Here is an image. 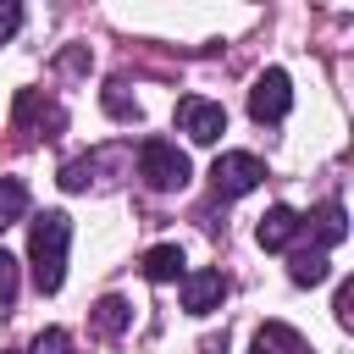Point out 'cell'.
I'll list each match as a JSON object with an SVG mask.
<instances>
[{
    "label": "cell",
    "instance_id": "obj_13",
    "mask_svg": "<svg viewBox=\"0 0 354 354\" xmlns=\"http://www.w3.org/2000/svg\"><path fill=\"white\" fill-rule=\"evenodd\" d=\"M28 122H44V127L55 133L66 116H61L55 105H39V94H33V88H22V94H17V127H28Z\"/></svg>",
    "mask_w": 354,
    "mask_h": 354
},
{
    "label": "cell",
    "instance_id": "obj_14",
    "mask_svg": "<svg viewBox=\"0 0 354 354\" xmlns=\"http://www.w3.org/2000/svg\"><path fill=\"white\" fill-rule=\"evenodd\" d=\"M326 271H332V266H326V254H321V249H299V254H293V266H288V277H293L299 288L326 282Z\"/></svg>",
    "mask_w": 354,
    "mask_h": 354
},
{
    "label": "cell",
    "instance_id": "obj_15",
    "mask_svg": "<svg viewBox=\"0 0 354 354\" xmlns=\"http://www.w3.org/2000/svg\"><path fill=\"white\" fill-rule=\"evenodd\" d=\"M28 354H77L72 348V332H61V326H44L39 337H33V348Z\"/></svg>",
    "mask_w": 354,
    "mask_h": 354
},
{
    "label": "cell",
    "instance_id": "obj_1",
    "mask_svg": "<svg viewBox=\"0 0 354 354\" xmlns=\"http://www.w3.org/2000/svg\"><path fill=\"white\" fill-rule=\"evenodd\" d=\"M66 243H72V216H61V210L33 216L28 266H33V288H39V293H55V288L66 282Z\"/></svg>",
    "mask_w": 354,
    "mask_h": 354
},
{
    "label": "cell",
    "instance_id": "obj_20",
    "mask_svg": "<svg viewBox=\"0 0 354 354\" xmlns=\"http://www.w3.org/2000/svg\"><path fill=\"white\" fill-rule=\"evenodd\" d=\"M0 354H17V348H0Z\"/></svg>",
    "mask_w": 354,
    "mask_h": 354
},
{
    "label": "cell",
    "instance_id": "obj_9",
    "mask_svg": "<svg viewBox=\"0 0 354 354\" xmlns=\"http://www.w3.org/2000/svg\"><path fill=\"white\" fill-rule=\"evenodd\" d=\"M310 232H315V249L326 254V249H337L343 238H348V216H343V205L337 199H326L315 216H310Z\"/></svg>",
    "mask_w": 354,
    "mask_h": 354
},
{
    "label": "cell",
    "instance_id": "obj_18",
    "mask_svg": "<svg viewBox=\"0 0 354 354\" xmlns=\"http://www.w3.org/2000/svg\"><path fill=\"white\" fill-rule=\"evenodd\" d=\"M17 28H22V6H17V0H0V44H6Z\"/></svg>",
    "mask_w": 354,
    "mask_h": 354
},
{
    "label": "cell",
    "instance_id": "obj_17",
    "mask_svg": "<svg viewBox=\"0 0 354 354\" xmlns=\"http://www.w3.org/2000/svg\"><path fill=\"white\" fill-rule=\"evenodd\" d=\"M11 299H17V260L0 249V310H6Z\"/></svg>",
    "mask_w": 354,
    "mask_h": 354
},
{
    "label": "cell",
    "instance_id": "obj_5",
    "mask_svg": "<svg viewBox=\"0 0 354 354\" xmlns=\"http://www.w3.org/2000/svg\"><path fill=\"white\" fill-rule=\"evenodd\" d=\"M177 127H183L194 144H216V138L227 133V111H221L216 100H205V94H183V100H177Z\"/></svg>",
    "mask_w": 354,
    "mask_h": 354
},
{
    "label": "cell",
    "instance_id": "obj_2",
    "mask_svg": "<svg viewBox=\"0 0 354 354\" xmlns=\"http://www.w3.org/2000/svg\"><path fill=\"white\" fill-rule=\"evenodd\" d=\"M138 177L155 194H177V188H188V155L171 138H144L138 144Z\"/></svg>",
    "mask_w": 354,
    "mask_h": 354
},
{
    "label": "cell",
    "instance_id": "obj_19",
    "mask_svg": "<svg viewBox=\"0 0 354 354\" xmlns=\"http://www.w3.org/2000/svg\"><path fill=\"white\" fill-rule=\"evenodd\" d=\"M332 310H337V326H354V282L337 288V304H332Z\"/></svg>",
    "mask_w": 354,
    "mask_h": 354
},
{
    "label": "cell",
    "instance_id": "obj_7",
    "mask_svg": "<svg viewBox=\"0 0 354 354\" xmlns=\"http://www.w3.org/2000/svg\"><path fill=\"white\" fill-rule=\"evenodd\" d=\"M299 227H304V221H299V216H293L288 205H271V210L260 216V227H254V238H260V249H288Z\"/></svg>",
    "mask_w": 354,
    "mask_h": 354
},
{
    "label": "cell",
    "instance_id": "obj_11",
    "mask_svg": "<svg viewBox=\"0 0 354 354\" xmlns=\"http://www.w3.org/2000/svg\"><path fill=\"white\" fill-rule=\"evenodd\" d=\"M138 271H144L149 282H177V277H183V249H177V243H155V249L138 260Z\"/></svg>",
    "mask_w": 354,
    "mask_h": 354
},
{
    "label": "cell",
    "instance_id": "obj_16",
    "mask_svg": "<svg viewBox=\"0 0 354 354\" xmlns=\"http://www.w3.org/2000/svg\"><path fill=\"white\" fill-rule=\"evenodd\" d=\"M105 111H111L116 122H138V100H127V94H122V83H111V88H105Z\"/></svg>",
    "mask_w": 354,
    "mask_h": 354
},
{
    "label": "cell",
    "instance_id": "obj_10",
    "mask_svg": "<svg viewBox=\"0 0 354 354\" xmlns=\"http://www.w3.org/2000/svg\"><path fill=\"white\" fill-rule=\"evenodd\" d=\"M254 354H310V343L288 326V321H266L254 332Z\"/></svg>",
    "mask_w": 354,
    "mask_h": 354
},
{
    "label": "cell",
    "instance_id": "obj_3",
    "mask_svg": "<svg viewBox=\"0 0 354 354\" xmlns=\"http://www.w3.org/2000/svg\"><path fill=\"white\" fill-rule=\"evenodd\" d=\"M260 177H266V160L249 155V149H227V155H216V166H210L216 199H238V194H249Z\"/></svg>",
    "mask_w": 354,
    "mask_h": 354
},
{
    "label": "cell",
    "instance_id": "obj_6",
    "mask_svg": "<svg viewBox=\"0 0 354 354\" xmlns=\"http://www.w3.org/2000/svg\"><path fill=\"white\" fill-rule=\"evenodd\" d=\"M227 299V277L221 271H183V310L188 315H210Z\"/></svg>",
    "mask_w": 354,
    "mask_h": 354
},
{
    "label": "cell",
    "instance_id": "obj_8",
    "mask_svg": "<svg viewBox=\"0 0 354 354\" xmlns=\"http://www.w3.org/2000/svg\"><path fill=\"white\" fill-rule=\"evenodd\" d=\"M88 326H94L100 337H122V332L133 326V304H127L122 293H105V299L88 310Z\"/></svg>",
    "mask_w": 354,
    "mask_h": 354
},
{
    "label": "cell",
    "instance_id": "obj_4",
    "mask_svg": "<svg viewBox=\"0 0 354 354\" xmlns=\"http://www.w3.org/2000/svg\"><path fill=\"white\" fill-rule=\"evenodd\" d=\"M293 111V83H288V72L282 66H266L260 77H254V88H249V116L254 122H282Z\"/></svg>",
    "mask_w": 354,
    "mask_h": 354
},
{
    "label": "cell",
    "instance_id": "obj_12",
    "mask_svg": "<svg viewBox=\"0 0 354 354\" xmlns=\"http://www.w3.org/2000/svg\"><path fill=\"white\" fill-rule=\"evenodd\" d=\"M22 216H28V183L22 177H0V232L11 221H22Z\"/></svg>",
    "mask_w": 354,
    "mask_h": 354
}]
</instances>
